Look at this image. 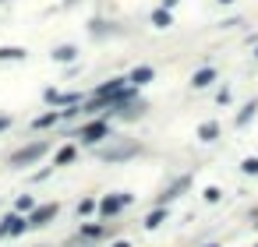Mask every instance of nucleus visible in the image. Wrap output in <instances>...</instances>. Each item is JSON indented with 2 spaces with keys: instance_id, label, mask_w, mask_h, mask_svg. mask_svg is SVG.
I'll use <instances>...</instances> for the list:
<instances>
[{
  "instance_id": "f257e3e1",
  "label": "nucleus",
  "mask_w": 258,
  "mask_h": 247,
  "mask_svg": "<svg viewBox=\"0 0 258 247\" xmlns=\"http://www.w3.org/2000/svg\"><path fill=\"white\" fill-rule=\"evenodd\" d=\"M43 152H46V145H43V141H35V145H28V148L14 152V155H11V162H14V166H25V162H32V159H39Z\"/></svg>"
},
{
  "instance_id": "f03ea898",
  "label": "nucleus",
  "mask_w": 258,
  "mask_h": 247,
  "mask_svg": "<svg viewBox=\"0 0 258 247\" xmlns=\"http://www.w3.org/2000/svg\"><path fill=\"white\" fill-rule=\"evenodd\" d=\"M53 216H57V205H43V209L32 212V219H25V226H46Z\"/></svg>"
},
{
  "instance_id": "7ed1b4c3",
  "label": "nucleus",
  "mask_w": 258,
  "mask_h": 247,
  "mask_svg": "<svg viewBox=\"0 0 258 247\" xmlns=\"http://www.w3.org/2000/svg\"><path fill=\"white\" fill-rule=\"evenodd\" d=\"M128 201H131L128 194H110V198H103L99 209H103V216H114V212H121V209H124Z\"/></svg>"
},
{
  "instance_id": "20e7f679",
  "label": "nucleus",
  "mask_w": 258,
  "mask_h": 247,
  "mask_svg": "<svg viewBox=\"0 0 258 247\" xmlns=\"http://www.w3.org/2000/svg\"><path fill=\"white\" fill-rule=\"evenodd\" d=\"M21 230H28V226H25V219H18V216H7V219H4V226H0V237H7V233L14 237V233H21Z\"/></svg>"
},
{
  "instance_id": "39448f33",
  "label": "nucleus",
  "mask_w": 258,
  "mask_h": 247,
  "mask_svg": "<svg viewBox=\"0 0 258 247\" xmlns=\"http://www.w3.org/2000/svg\"><path fill=\"white\" fill-rule=\"evenodd\" d=\"M103 134H106V124H89V127H85V134H82V141L96 145V141H99Z\"/></svg>"
},
{
  "instance_id": "423d86ee",
  "label": "nucleus",
  "mask_w": 258,
  "mask_h": 247,
  "mask_svg": "<svg viewBox=\"0 0 258 247\" xmlns=\"http://www.w3.org/2000/svg\"><path fill=\"white\" fill-rule=\"evenodd\" d=\"M149 78H152V67H138V71H131V78H128V81H134V85H145Z\"/></svg>"
},
{
  "instance_id": "0eeeda50",
  "label": "nucleus",
  "mask_w": 258,
  "mask_h": 247,
  "mask_svg": "<svg viewBox=\"0 0 258 247\" xmlns=\"http://www.w3.org/2000/svg\"><path fill=\"white\" fill-rule=\"evenodd\" d=\"M25 57V50H18V46H0V60H21Z\"/></svg>"
},
{
  "instance_id": "6e6552de",
  "label": "nucleus",
  "mask_w": 258,
  "mask_h": 247,
  "mask_svg": "<svg viewBox=\"0 0 258 247\" xmlns=\"http://www.w3.org/2000/svg\"><path fill=\"white\" fill-rule=\"evenodd\" d=\"M216 134H219V127H216V124H202V127H198V138H202V141H212Z\"/></svg>"
},
{
  "instance_id": "1a4fd4ad",
  "label": "nucleus",
  "mask_w": 258,
  "mask_h": 247,
  "mask_svg": "<svg viewBox=\"0 0 258 247\" xmlns=\"http://www.w3.org/2000/svg\"><path fill=\"white\" fill-rule=\"evenodd\" d=\"M209 81H212V71H198V74H195V85H198V89H205Z\"/></svg>"
},
{
  "instance_id": "9d476101",
  "label": "nucleus",
  "mask_w": 258,
  "mask_h": 247,
  "mask_svg": "<svg viewBox=\"0 0 258 247\" xmlns=\"http://www.w3.org/2000/svg\"><path fill=\"white\" fill-rule=\"evenodd\" d=\"M163 216H166L163 209H159V212H149V219H145V226H149V230H152V226H159V223H163Z\"/></svg>"
},
{
  "instance_id": "9b49d317",
  "label": "nucleus",
  "mask_w": 258,
  "mask_h": 247,
  "mask_svg": "<svg viewBox=\"0 0 258 247\" xmlns=\"http://www.w3.org/2000/svg\"><path fill=\"white\" fill-rule=\"evenodd\" d=\"M71 159H75V148H60V152H57V162H60V166H64V162H71Z\"/></svg>"
},
{
  "instance_id": "f8f14e48",
  "label": "nucleus",
  "mask_w": 258,
  "mask_h": 247,
  "mask_svg": "<svg viewBox=\"0 0 258 247\" xmlns=\"http://www.w3.org/2000/svg\"><path fill=\"white\" fill-rule=\"evenodd\" d=\"M241 170H244V173H258V159H244Z\"/></svg>"
},
{
  "instance_id": "ddd939ff",
  "label": "nucleus",
  "mask_w": 258,
  "mask_h": 247,
  "mask_svg": "<svg viewBox=\"0 0 258 247\" xmlns=\"http://www.w3.org/2000/svg\"><path fill=\"white\" fill-rule=\"evenodd\" d=\"M53 57H57V60H71V57H75V50H71V46H64V50H57Z\"/></svg>"
},
{
  "instance_id": "4468645a",
  "label": "nucleus",
  "mask_w": 258,
  "mask_h": 247,
  "mask_svg": "<svg viewBox=\"0 0 258 247\" xmlns=\"http://www.w3.org/2000/svg\"><path fill=\"white\" fill-rule=\"evenodd\" d=\"M152 21H156L159 28H166V25H170V18H166V11H156V18H152Z\"/></svg>"
},
{
  "instance_id": "2eb2a0df",
  "label": "nucleus",
  "mask_w": 258,
  "mask_h": 247,
  "mask_svg": "<svg viewBox=\"0 0 258 247\" xmlns=\"http://www.w3.org/2000/svg\"><path fill=\"white\" fill-rule=\"evenodd\" d=\"M53 120H57V113H46V117L35 120V127H46V124H53Z\"/></svg>"
},
{
  "instance_id": "dca6fc26",
  "label": "nucleus",
  "mask_w": 258,
  "mask_h": 247,
  "mask_svg": "<svg viewBox=\"0 0 258 247\" xmlns=\"http://www.w3.org/2000/svg\"><path fill=\"white\" fill-rule=\"evenodd\" d=\"M4 127H7V117H0V131H4Z\"/></svg>"
}]
</instances>
